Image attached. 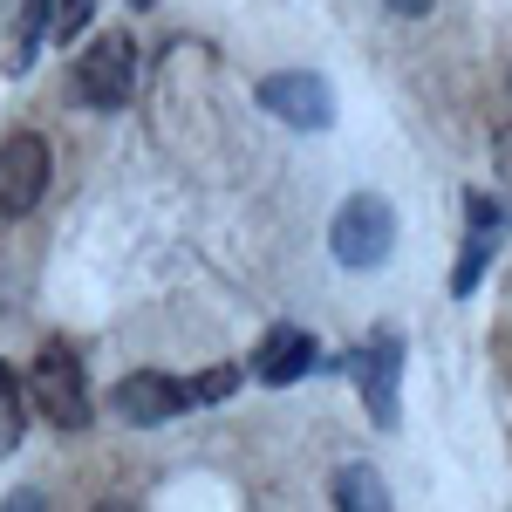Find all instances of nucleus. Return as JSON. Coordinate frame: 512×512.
Listing matches in <instances>:
<instances>
[{
	"label": "nucleus",
	"instance_id": "f257e3e1",
	"mask_svg": "<svg viewBox=\"0 0 512 512\" xmlns=\"http://www.w3.org/2000/svg\"><path fill=\"white\" fill-rule=\"evenodd\" d=\"M76 96L89 110H123L137 96V41H130V28H110V35H96L82 48Z\"/></svg>",
	"mask_w": 512,
	"mask_h": 512
},
{
	"label": "nucleus",
	"instance_id": "1a4fd4ad",
	"mask_svg": "<svg viewBox=\"0 0 512 512\" xmlns=\"http://www.w3.org/2000/svg\"><path fill=\"white\" fill-rule=\"evenodd\" d=\"M41 35H48V0H28V14L14 21V41H7V76H28L35 69Z\"/></svg>",
	"mask_w": 512,
	"mask_h": 512
},
{
	"label": "nucleus",
	"instance_id": "20e7f679",
	"mask_svg": "<svg viewBox=\"0 0 512 512\" xmlns=\"http://www.w3.org/2000/svg\"><path fill=\"white\" fill-rule=\"evenodd\" d=\"M48 192V137L14 130L0 137V219H28Z\"/></svg>",
	"mask_w": 512,
	"mask_h": 512
},
{
	"label": "nucleus",
	"instance_id": "ddd939ff",
	"mask_svg": "<svg viewBox=\"0 0 512 512\" xmlns=\"http://www.w3.org/2000/svg\"><path fill=\"white\" fill-rule=\"evenodd\" d=\"M233 390H239V362H219L198 383H185V403H219V396H233Z\"/></svg>",
	"mask_w": 512,
	"mask_h": 512
},
{
	"label": "nucleus",
	"instance_id": "0eeeda50",
	"mask_svg": "<svg viewBox=\"0 0 512 512\" xmlns=\"http://www.w3.org/2000/svg\"><path fill=\"white\" fill-rule=\"evenodd\" d=\"M349 369L362 376V403L376 424H396V376H403V342L396 335H376L362 355H349Z\"/></svg>",
	"mask_w": 512,
	"mask_h": 512
},
{
	"label": "nucleus",
	"instance_id": "f8f14e48",
	"mask_svg": "<svg viewBox=\"0 0 512 512\" xmlns=\"http://www.w3.org/2000/svg\"><path fill=\"white\" fill-rule=\"evenodd\" d=\"M485 260H492V233H472V246H465L458 267H451V294H472L478 280H485Z\"/></svg>",
	"mask_w": 512,
	"mask_h": 512
},
{
	"label": "nucleus",
	"instance_id": "6ab92c4d",
	"mask_svg": "<svg viewBox=\"0 0 512 512\" xmlns=\"http://www.w3.org/2000/svg\"><path fill=\"white\" fill-rule=\"evenodd\" d=\"M130 7H158V0H130Z\"/></svg>",
	"mask_w": 512,
	"mask_h": 512
},
{
	"label": "nucleus",
	"instance_id": "f03ea898",
	"mask_svg": "<svg viewBox=\"0 0 512 512\" xmlns=\"http://www.w3.org/2000/svg\"><path fill=\"white\" fill-rule=\"evenodd\" d=\"M28 396L55 431H82L89 424V390H82V362L69 342H41L35 369H28Z\"/></svg>",
	"mask_w": 512,
	"mask_h": 512
},
{
	"label": "nucleus",
	"instance_id": "423d86ee",
	"mask_svg": "<svg viewBox=\"0 0 512 512\" xmlns=\"http://www.w3.org/2000/svg\"><path fill=\"white\" fill-rule=\"evenodd\" d=\"M110 410H117L123 424H137V431L171 424V417L185 410V383L164 376V369H137V376H123L117 390H110Z\"/></svg>",
	"mask_w": 512,
	"mask_h": 512
},
{
	"label": "nucleus",
	"instance_id": "4468645a",
	"mask_svg": "<svg viewBox=\"0 0 512 512\" xmlns=\"http://www.w3.org/2000/svg\"><path fill=\"white\" fill-rule=\"evenodd\" d=\"M0 512H48V499L28 485V492H7V506H0Z\"/></svg>",
	"mask_w": 512,
	"mask_h": 512
},
{
	"label": "nucleus",
	"instance_id": "39448f33",
	"mask_svg": "<svg viewBox=\"0 0 512 512\" xmlns=\"http://www.w3.org/2000/svg\"><path fill=\"white\" fill-rule=\"evenodd\" d=\"M260 110L294 123V130H328L335 123V89L315 69H280V76L260 82Z\"/></svg>",
	"mask_w": 512,
	"mask_h": 512
},
{
	"label": "nucleus",
	"instance_id": "9b49d317",
	"mask_svg": "<svg viewBox=\"0 0 512 512\" xmlns=\"http://www.w3.org/2000/svg\"><path fill=\"white\" fill-rule=\"evenodd\" d=\"M89 21H96V0H48V35L55 41H76Z\"/></svg>",
	"mask_w": 512,
	"mask_h": 512
},
{
	"label": "nucleus",
	"instance_id": "9d476101",
	"mask_svg": "<svg viewBox=\"0 0 512 512\" xmlns=\"http://www.w3.org/2000/svg\"><path fill=\"white\" fill-rule=\"evenodd\" d=\"M335 506L342 512H390V492H383V478L369 472V465H349V472L335 478Z\"/></svg>",
	"mask_w": 512,
	"mask_h": 512
},
{
	"label": "nucleus",
	"instance_id": "2eb2a0df",
	"mask_svg": "<svg viewBox=\"0 0 512 512\" xmlns=\"http://www.w3.org/2000/svg\"><path fill=\"white\" fill-rule=\"evenodd\" d=\"M492 158H499V178L512 185V130H499V151H492Z\"/></svg>",
	"mask_w": 512,
	"mask_h": 512
},
{
	"label": "nucleus",
	"instance_id": "6e6552de",
	"mask_svg": "<svg viewBox=\"0 0 512 512\" xmlns=\"http://www.w3.org/2000/svg\"><path fill=\"white\" fill-rule=\"evenodd\" d=\"M308 369H315V335L308 328H267V342L253 349V376L274 383V390L301 383Z\"/></svg>",
	"mask_w": 512,
	"mask_h": 512
},
{
	"label": "nucleus",
	"instance_id": "dca6fc26",
	"mask_svg": "<svg viewBox=\"0 0 512 512\" xmlns=\"http://www.w3.org/2000/svg\"><path fill=\"white\" fill-rule=\"evenodd\" d=\"M14 396H21V376H14V369L0 362V403H14Z\"/></svg>",
	"mask_w": 512,
	"mask_h": 512
},
{
	"label": "nucleus",
	"instance_id": "7ed1b4c3",
	"mask_svg": "<svg viewBox=\"0 0 512 512\" xmlns=\"http://www.w3.org/2000/svg\"><path fill=\"white\" fill-rule=\"evenodd\" d=\"M328 246H335V260H342V267L369 274V267H383V260H390V246H396V212H390L376 192H355L349 205L335 212Z\"/></svg>",
	"mask_w": 512,
	"mask_h": 512
},
{
	"label": "nucleus",
	"instance_id": "f3484780",
	"mask_svg": "<svg viewBox=\"0 0 512 512\" xmlns=\"http://www.w3.org/2000/svg\"><path fill=\"white\" fill-rule=\"evenodd\" d=\"M383 7H390V14H431L437 0H383Z\"/></svg>",
	"mask_w": 512,
	"mask_h": 512
},
{
	"label": "nucleus",
	"instance_id": "a211bd4d",
	"mask_svg": "<svg viewBox=\"0 0 512 512\" xmlns=\"http://www.w3.org/2000/svg\"><path fill=\"white\" fill-rule=\"evenodd\" d=\"M96 512H137V506H130V499H103Z\"/></svg>",
	"mask_w": 512,
	"mask_h": 512
}]
</instances>
